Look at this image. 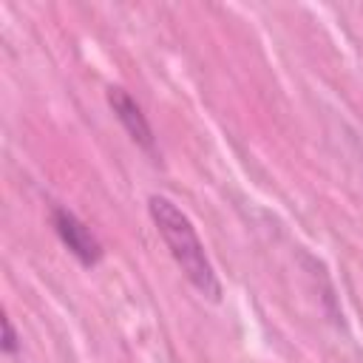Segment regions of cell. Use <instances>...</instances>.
Returning <instances> with one entry per match:
<instances>
[{
	"instance_id": "4",
	"label": "cell",
	"mask_w": 363,
	"mask_h": 363,
	"mask_svg": "<svg viewBox=\"0 0 363 363\" xmlns=\"http://www.w3.org/2000/svg\"><path fill=\"white\" fill-rule=\"evenodd\" d=\"M0 349H3L6 357H14L20 352V335L11 323V318H3V343H0Z\"/></svg>"
},
{
	"instance_id": "3",
	"label": "cell",
	"mask_w": 363,
	"mask_h": 363,
	"mask_svg": "<svg viewBox=\"0 0 363 363\" xmlns=\"http://www.w3.org/2000/svg\"><path fill=\"white\" fill-rule=\"evenodd\" d=\"M108 105L113 111V116L119 119V125L125 128V133L130 136V142L145 150L150 159H156V133L142 111V105L122 88V85H111L108 88Z\"/></svg>"
},
{
	"instance_id": "1",
	"label": "cell",
	"mask_w": 363,
	"mask_h": 363,
	"mask_svg": "<svg viewBox=\"0 0 363 363\" xmlns=\"http://www.w3.org/2000/svg\"><path fill=\"white\" fill-rule=\"evenodd\" d=\"M147 213H150V221H153L156 233L162 235L170 258L182 269V275L193 284V289L199 295L218 303L221 301V281H218V272H216V267L204 250V241L199 238L193 218L173 199H167L162 193H153L147 199Z\"/></svg>"
},
{
	"instance_id": "2",
	"label": "cell",
	"mask_w": 363,
	"mask_h": 363,
	"mask_svg": "<svg viewBox=\"0 0 363 363\" xmlns=\"http://www.w3.org/2000/svg\"><path fill=\"white\" fill-rule=\"evenodd\" d=\"M51 227H54V233H57V238L62 241V247L82 264V267H96L99 261H102V255H105V250H102V244H99V238L91 233V227L74 213V210H68V207H51Z\"/></svg>"
}]
</instances>
